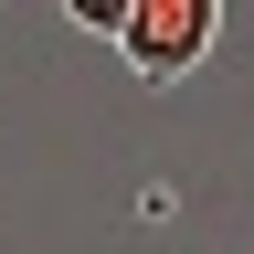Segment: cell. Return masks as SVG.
I'll return each instance as SVG.
<instances>
[{"label":"cell","mask_w":254,"mask_h":254,"mask_svg":"<svg viewBox=\"0 0 254 254\" xmlns=\"http://www.w3.org/2000/svg\"><path fill=\"white\" fill-rule=\"evenodd\" d=\"M212 43H222V0H127L117 11V53L138 85H180Z\"/></svg>","instance_id":"1"}]
</instances>
